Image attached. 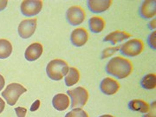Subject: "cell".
Masks as SVG:
<instances>
[{
  "instance_id": "obj_1",
  "label": "cell",
  "mask_w": 156,
  "mask_h": 117,
  "mask_svg": "<svg viewBox=\"0 0 156 117\" xmlns=\"http://www.w3.org/2000/svg\"><path fill=\"white\" fill-rule=\"evenodd\" d=\"M105 69L108 75L118 79H124L131 75L133 65L128 59L122 56H115L107 63Z\"/></svg>"
},
{
  "instance_id": "obj_2",
  "label": "cell",
  "mask_w": 156,
  "mask_h": 117,
  "mask_svg": "<svg viewBox=\"0 0 156 117\" xmlns=\"http://www.w3.org/2000/svg\"><path fill=\"white\" fill-rule=\"evenodd\" d=\"M69 65L65 61L62 59H54L50 61L47 67V76L53 81H60L69 72Z\"/></svg>"
},
{
  "instance_id": "obj_3",
  "label": "cell",
  "mask_w": 156,
  "mask_h": 117,
  "mask_svg": "<svg viewBox=\"0 0 156 117\" xmlns=\"http://www.w3.org/2000/svg\"><path fill=\"white\" fill-rule=\"evenodd\" d=\"M27 89L19 83H13L7 85L6 89L2 92V96L5 99L7 104L10 106H14L17 103L18 98L25 93Z\"/></svg>"
},
{
  "instance_id": "obj_4",
  "label": "cell",
  "mask_w": 156,
  "mask_h": 117,
  "mask_svg": "<svg viewBox=\"0 0 156 117\" xmlns=\"http://www.w3.org/2000/svg\"><path fill=\"white\" fill-rule=\"evenodd\" d=\"M143 49H144V44L142 41L140 39L133 38L121 45L119 50L124 56L134 57V56H139L143 51Z\"/></svg>"
},
{
  "instance_id": "obj_5",
  "label": "cell",
  "mask_w": 156,
  "mask_h": 117,
  "mask_svg": "<svg viewBox=\"0 0 156 117\" xmlns=\"http://www.w3.org/2000/svg\"><path fill=\"white\" fill-rule=\"evenodd\" d=\"M67 95L71 98L70 106L72 108L83 107L89 100V93L87 89L83 87H77L76 89L68 90Z\"/></svg>"
},
{
  "instance_id": "obj_6",
  "label": "cell",
  "mask_w": 156,
  "mask_h": 117,
  "mask_svg": "<svg viewBox=\"0 0 156 117\" xmlns=\"http://www.w3.org/2000/svg\"><path fill=\"white\" fill-rule=\"evenodd\" d=\"M85 11L80 6H71L66 12L68 23L73 26H78L82 24L85 20Z\"/></svg>"
},
{
  "instance_id": "obj_7",
  "label": "cell",
  "mask_w": 156,
  "mask_h": 117,
  "mask_svg": "<svg viewBox=\"0 0 156 117\" xmlns=\"http://www.w3.org/2000/svg\"><path fill=\"white\" fill-rule=\"evenodd\" d=\"M20 8L23 16L33 17L42 11L43 2L40 0H24L22 2Z\"/></svg>"
},
{
  "instance_id": "obj_8",
  "label": "cell",
  "mask_w": 156,
  "mask_h": 117,
  "mask_svg": "<svg viewBox=\"0 0 156 117\" xmlns=\"http://www.w3.org/2000/svg\"><path fill=\"white\" fill-rule=\"evenodd\" d=\"M37 29V19L23 20L18 25V34L23 39L30 38L33 36Z\"/></svg>"
},
{
  "instance_id": "obj_9",
  "label": "cell",
  "mask_w": 156,
  "mask_h": 117,
  "mask_svg": "<svg viewBox=\"0 0 156 117\" xmlns=\"http://www.w3.org/2000/svg\"><path fill=\"white\" fill-rule=\"evenodd\" d=\"M101 91L107 95L116 94L120 89V84L116 80L110 77L104 78L100 84Z\"/></svg>"
},
{
  "instance_id": "obj_10",
  "label": "cell",
  "mask_w": 156,
  "mask_h": 117,
  "mask_svg": "<svg viewBox=\"0 0 156 117\" xmlns=\"http://www.w3.org/2000/svg\"><path fill=\"white\" fill-rule=\"evenodd\" d=\"M89 39L88 31L83 28L75 29L70 35V41L72 44L76 47L83 46Z\"/></svg>"
},
{
  "instance_id": "obj_11",
  "label": "cell",
  "mask_w": 156,
  "mask_h": 117,
  "mask_svg": "<svg viewBox=\"0 0 156 117\" xmlns=\"http://www.w3.org/2000/svg\"><path fill=\"white\" fill-rule=\"evenodd\" d=\"M140 16L144 19H150L156 15V1H143L139 9Z\"/></svg>"
},
{
  "instance_id": "obj_12",
  "label": "cell",
  "mask_w": 156,
  "mask_h": 117,
  "mask_svg": "<svg viewBox=\"0 0 156 117\" xmlns=\"http://www.w3.org/2000/svg\"><path fill=\"white\" fill-rule=\"evenodd\" d=\"M43 51H44L43 45L39 43H33L30 45H29L28 48L25 50V53H24L25 59L29 62L36 61L42 56Z\"/></svg>"
},
{
  "instance_id": "obj_13",
  "label": "cell",
  "mask_w": 156,
  "mask_h": 117,
  "mask_svg": "<svg viewBox=\"0 0 156 117\" xmlns=\"http://www.w3.org/2000/svg\"><path fill=\"white\" fill-rule=\"evenodd\" d=\"M111 0H89L88 1L89 10L93 13H102L111 6Z\"/></svg>"
},
{
  "instance_id": "obj_14",
  "label": "cell",
  "mask_w": 156,
  "mask_h": 117,
  "mask_svg": "<svg viewBox=\"0 0 156 117\" xmlns=\"http://www.w3.org/2000/svg\"><path fill=\"white\" fill-rule=\"evenodd\" d=\"M52 105L57 111H64L69 107V98L65 94H57L52 99Z\"/></svg>"
},
{
  "instance_id": "obj_15",
  "label": "cell",
  "mask_w": 156,
  "mask_h": 117,
  "mask_svg": "<svg viewBox=\"0 0 156 117\" xmlns=\"http://www.w3.org/2000/svg\"><path fill=\"white\" fill-rule=\"evenodd\" d=\"M131 35L127 33L125 31H121V30H115L113 31L111 33H109L108 35H107L106 37H104L103 41L104 42H109L111 43V44H116L118 43H121L124 40L130 38Z\"/></svg>"
},
{
  "instance_id": "obj_16",
  "label": "cell",
  "mask_w": 156,
  "mask_h": 117,
  "mask_svg": "<svg viewBox=\"0 0 156 117\" xmlns=\"http://www.w3.org/2000/svg\"><path fill=\"white\" fill-rule=\"evenodd\" d=\"M89 26L91 32L101 33L105 28V21L100 17H92L89 20Z\"/></svg>"
},
{
  "instance_id": "obj_17",
  "label": "cell",
  "mask_w": 156,
  "mask_h": 117,
  "mask_svg": "<svg viewBox=\"0 0 156 117\" xmlns=\"http://www.w3.org/2000/svg\"><path fill=\"white\" fill-rule=\"evenodd\" d=\"M128 107L131 110L140 112L142 114H147L150 108V106L148 105V103H147L145 101L139 100V99L130 101L128 103Z\"/></svg>"
},
{
  "instance_id": "obj_18",
  "label": "cell",
  "mask_w": 156,
  "mask_h": 117,
  "mask_svg": "<svg viewBox=\"0 0 156 117\" xmlns=\"http://www.w3.org/2000/svg\"><path fill=\"white\" fill-rule=\"evenodd\" d=\"M79 80H80V73L78 71L77 69L74 67L69 68V72L64 78V82H65L66 86L68 87L74 86L75 84L77 83Z\"/></svg>"
},
{
  "instance_id": "obj_19",
  "label": "cell",
  "mask_w": 156,
  "mask_h": 117,
  "mask_svg": "<svg viewBox=\"0 0 156 117\" xmlns=\"http://www.w3.org/2000/svg\"><path fill=\"white\" fill-rule=\"evenodd\" d=\"M12 53V45L7 39H0V59H6Z\"/></svg>"
},
{
  "instance_id": "obj_20",
  "label": "cell",
  "mask_w": 156,
  "mask_h": 117,
  "mask_svg": "<svg viewBox=\"0 0 156 117\" xmlns=\"http://www.w3.org/2000/svg\"><path fill=\"white\" fill-rule=\"evenodd\" d=\"M140 86L144 89H155L156 87V76L155 74H147L140 81Z\"/></svg>"
},
{
  "instance_id": "obj_21",
  "label": "cell",
  "mask_w": 156,
  "mask_h": 117,
  "mask_svg": "<svg viewBox=\"0 0 156 117\" xmlns=\"http://www.w3.org/2000/svg\"><path fill=\"white\" fill-rule=\"evenodd\" d=\"M65 117H89V115L87 112L84 111L83 108H73L71 111L67 113Z\"/></svg>"
},
{
  "instance_id": "obj_22",
  "label": "cell",
  "mask_w": 156,
  "mask_h": 117,
  "mask_svg": "<svg viewBox=\"0 0 156 117\" xmlns=\"http://www.w3.org/2000/svg\"><path fill=\"white\" fill-rule=\"evenodd\" d=\"M119 50H120V47H113V48L108 47V48H107V49H105V50L102 51L101 58V59L108 58V57H109V56H113V55Z\"/></svg>"
},
{
  "instance_id": "obj_23",
  "label": "cell",
  "mask_w": 156,
  "mask_h": 117,
  "mask_svg": "<svg viewBox=\"0 0 156 117\" xmlns=\"http://www.w3.org/2000/svg\"><path fill=\"white\" fill-rule=\"evenodd\" d=\"M155 37H156V32L154 31L153 33L149 35L148 38H147V43L150 46L151 49H154L155 50L156 49V44H155Z\"/></svg>"
},
{
  "instance_id": "obj_24",
  "label": "cell",
  "mask_w": 156,
  "mask_h": 117,
  "mask_svg": "<svg viewBox=\"0 0 156 117\" xmlns=\"http://www.w3.org/2000/svg\"><path fill=\"white\" fill-rule=\"evenodd\" d=\"M15 112L17 114V117H25L26 113H27V109L23 107H17L15 108Z\"/></svg>"
},
{
  "instance_id": "obj_25",
  "label": "cell",
  "mask_w": 156,
  "mask_h": 117,
  "mask_svg": "<svg viewBox=\"0 0 156 117\" xmlns=\"http://www.w3.org/2000/svg\"><path fill=\"white\" fill-rule=\"evenodd\" d=\"M143 117H155V101L151 104V108H149L148 112L145 114Z\"/></svg>"
},
{
  "instance_id": "obj_26",
  "label": "cell",
  "mask_w": 156,
  "mask_h": 117,
  "mask_svg": "<svg viewBox=\"0 0 156 117\" xmlns=\"http://www.w3.org/2000/svg\"><path fill=\"white\" fill-rule=\"evenodd\" d=\"M39 107H40V101L39 100L35 101L33 104H32L31 107H30V111L31 112L37 111V110L39 108Z\"/></svg>"
},
{
  "instance_id": "obj_27",
  "label": "cell",
  "mask_w": 156,
  "mask_h": 117,
  "mask_svg": "<svg viewBox=\"0 0 156 117\" xmlns=\"http://www.w3.org/2000/svg\"><path fill=\"white\" fill-rule=\"evenodd\" d=\"M7 5H8L7 0H0V11H4L6 8Z\"/></svg>"
},
{
  "instance_id": "obj_28",
  "label": "cell",
  "mask_w": 156,
  "mask_h": 117,
  "mask_svg": "<svg viewBox=\"0 0 156 117\" xmlns=\"http://www.w3.org/2000/svg\"><path fill=\"white\" fill-rule=\"evenodd\" d=\"M5 78L2 75H0V90L4 89L5 87Z\"/></svg>"
},
{
  "instance_id": "obj_29",
  "label": "cell",
  "mask_w": 156,
  "mask_h": 117,
  "mask_svg": "<svg viewBox=\"0 0 156 117\" xmlns=\"http://www.w3.org/2000/svg\"><path fill=\"white\" fill-rule=\"evenodd\" d=\"M5 108V102L2 98H0V114L4 111Z\"/></svg>"
},
{
  "instance_id": "obj_30",
  "label": "cell",
  "mask_w": 156,
  "mask_h": 117,
  "mask_svg": "<svg viewBox=\"0 0 156 117\" xmlns=\"http://www.w3.org/2000/svg\"><path fill=\"white\" fill-rule=\"evenodd\" d=\"M149 27H150L151 30L155 29V19H154L153 21H151L150 23H149Z\"/></svg>"
},
{
  "instance_id": "obj_31",
  "label": "cell",
  "mask_w": 156,
  "mask_h": 117,
  "mask_svg": "<svg viewBox=\"0 0 156 117\" xmlns=\"http://www.w3.org/2000/svg\"><path fill=\"white\" fill-rule=\"evenodd\" d=\"M99 117H114V116L111 115H101V116Z\"/></svg>"
}]
</instances>
